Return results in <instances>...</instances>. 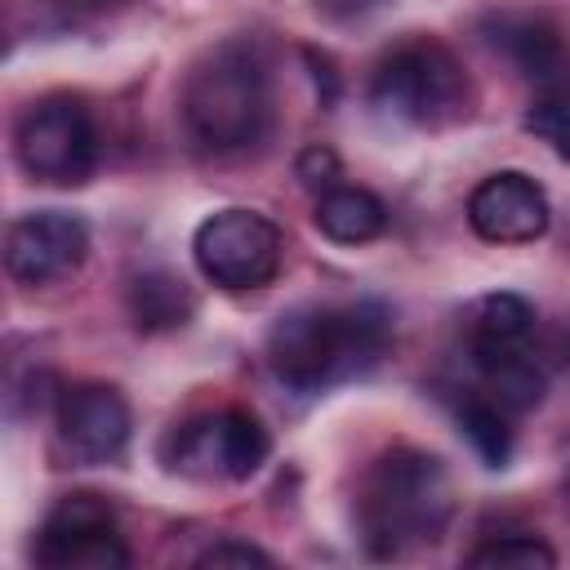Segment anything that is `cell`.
Segmentation results:
<instances>
[{
  "instance_id": "cell-1",
  "label": "cell",
  "mask_w": 570,
  "mask_h": 570,
  "mask_svg": "<svg viewBox=\"0 0 570 570\" xmlns=\"http://www.w3.org/2000/svg\"><path fill=\"white\" fill-rule=\"evenodd\" d=\"M392 321L379 303H303L267 330V365L294 392H321L383 361Z\"/></svg>"
},
{
  "instance_id": "cell-2",
  "label": "cell",
  "mask_w": 570,
  "mask_h": 570,
  "mask_svg": "<svg viewBox=\"0 0 570 570\" xmlns=\"http://www.w3.org/2000/svg\"><path fill=\"white\" fill-rule=\"evenodd\" d=\"M454 485L436 454L414 445L383 450L356 485V530L374 557H405L445 534Z\"/></svg>"
},
{
  "instance_id": "cell-3",
  "label": "cell",
  "mask_w": 570,
  "mask_h": 570,
  "mask_svg": "<svg viewBox=\"0 0 570 570\" xmlns=\"http://www.w3.org/2000/svg\"><path fill=\"white\" fill-rule=\"evenodd\" d=\"M178 111L200 151H249L272 134V71L254 40H223L183 80Z\"/></svg>"
},
{
  "instance_id": "cell-4",
  "label": "cell",
  "mask_w": 570,
  "mask_h": 570,
  "mask_svg": "<svg viewBox=\"0 0 570 570\" xmlns=\"http://www.w3.org/2000/svg\"><path fill=\"white\" fill-rule=\"evenodd\" d=\"M370 102L379 116L410 129H441L468 116L472 85L463 62L441 40H405L387 49L370 76Z\"/></svg>"
},
{
  "instance_id": "cell-5",
  "label": "cell",
  "mask_w": 570,
  "mask_h": 570,
  "mask_svg": "<svg viewBox=\"0 0 570 570\" xmlns=\"http://www.w3.org/2000/svg\"><path fill=\"white\" fill-rule=\"evenodd\" d=\"M272 454L267 428L245 410H205L183 419L165 441L160 459L187 481H249Z\"/></svg>"
},
{
  "instance_id": "cell-6",
  "label": "cell",
  "mask_w": 570,
  "mask_h": 570,
  "mask_svg": "<svg viewBox=\"0 0 570 570\" xmlns=\"http://www.w3.org/2000/svg\"><path fill=\"white\" fill-rule=\"evenodd\" d=\"M13 151H18V165L36 183L80 187L98 165V129H94L89 107L67 94H49L31 102L18 116Z\"/></svg>"
},
{
  "instance_id": "cell-7",
  "label": "cell",
  "mask_w": 570,
  "mask_h": 570,
  "mask_svg": "<svg viewBox=\"0 0 570 570\" xmlns=\"http://www.w3.org/2000/svg\"><path fill=\"white\" fill-rule=\"evenodd\" d=\"M281 232L272 218H263L258 209H218L209 214L196 236H191V254L205 281H214L218 289H258L281 272Z\"/></svg>"
},
{
  "instance_id": "cell-8",
  "label": "cell",
  "mask_w": 570,
  "mask_h": 570,
  "mask_svg": "<svg viewBox=\"0 0 570 570\" xmlns=\"http://www.w3.org/2000/svg\"><path fill=\"white\" fill-rule=\"evenodd\" d=\"M31 557L49 570H125L129 566V548L120 539L116 508L89 490L62 494L45 512Z\"/></svg>"
},
{
  "instance_id": "cell-9",
  "label": "cell",
  "mask_w": 570,
  "mask_h": 570,
  "mask_svg": "<svg viewBox=\"0 0 570 570\" xmlns=\"http://www.w3.org/2000/svg\"><path fill=\"white\" fill-rule=\"evenodd\" d=\"M89 254V227L67 209H36L9 223L4 236V272L18 285H53L67 281Z\"/></svg>"
},
{
  "instance_id": "cell-10",
  "label": "cell",
  "mask_w": 570,
  "mask_h": 570,
  "mask_svg": "<svg viewBox=\"0 0 570 570\" xmlns=\"http://www.w3.org/2000/svg\"><path fill=\"white\" fill-rule=\"evenodd\" d=\"M129 401L107 383L58 392V445L76 463H111L129 445Z\"/></svg>"
},
{
  "instance_id": "cell-11",
  "label": "cell",
  "mask_w": 570,
  "mask_h": 570,
  "mask_svg": "<svg viewBox=\"0 0 570 570\" xmlns=\"http://www.w3.org/2000/svg\"><path fill=\"white\" fill-rule=\"evenodd\" d=\"M548 196L543 187L521 169H499L481 178L468 196V223L481 240L494 245H525L548 232Z\"/></svg>"
},
{
  "instance_id": "cell-12",
  "label": "cell",
  "mask_w": 570,
  "mask_h": 570,
  "mask_svg": "<svg viewBox=\"0 0 570 570\" xmlns=\"http://www.w3.org/2000/svg\"><path fill=\"white\" fill-rule=\"evenodd\" d=\"M481 36L494 53H503L517 76L548 89H570V53L561 45V31L543 13L525 9H494L481 18Z\"/></svg>"
},
{
  "instance_id": "cell-13",
  "label": "cell",
  "mask_w": 570,
  "mask_h": 570,
  "mask_svg": "<svg viewBox=\"0 0 570 570\" xmlns=\"http://www.w3.org/2000/svg\"><path fill=\"white\" fill-rule=\"evenodd\" d=\"M530 334H534V307L521 294H485L468 316V356L476 365L521 352L530 347Z\"/></svg>"
},
{
  "instance_id": "cell-14",
  "label": "cell",
  "mask_w": 570,
  "mask_h": 570,
  "mask_svg": "<svg viewBox=\"0 0 570 570\" xmlns=\"http://www.w3.org/2000/svg\"><path fill=\"white\" fill-rule=\"evenodd\" d=\"M316 232L330 236L334 245H365L374 236H383L387 227V205L365 191V187H343L334 183L330 191H321L316 200Z\"/></svg>"
},
{
  "instance_id": "cell-15",
  "label": "cell",
  "mask_w": 570,
  "mask_h": 570,
  "mask_svg": "<svg viewBox=\"0 0 570 570\" xmlns=\"http://www.w3.org/2000/svg\"><path fill=\"white\" fill-rule=\"evenodd\" d=\"M476 374L485 383V396L499 401L508 414L534 410L543 401V392H548V374H543L539 356H530V347L494 356V361H476Z\"/></svg>"
},
{
  "instance_id": "cell-16",
  "label": "cell",
  "mask_w": 570,
  "mask_h": 570,
  "mask_svg": "<svg viewBox=\"0 0 570 570\" xmlns=\"http://www.w3.org/2000/svg\"><path fill=\"white\" fill-rule=\"evenodd\" d=\"M191 294L178 276L169 272H142L134 276L129 285V312H134V325L156 334V330H178L187 316H191Z\"/></svg>"
},
{
  "instance_id": "cell-17",
  "label": "cell",
  "mask_w": 570,
  "mask_h": 570,
  "mask_svg": "<svg viewBox=\"0 0 570 570\" xmlns=\"http://www.w3.org/2000/svg\"><path fill=\"white\" fill-rule=\"evenodd\" d=\"M459 432L468 436V445L476 450V459L485 468H503L512 459V428H508V410L499 401H490L485 392H472L459 405Z\"/></svg>"
},
{
  "instance_id": "cell-18",
  "label": "cell",
  "mask_w": 570,
  "mask_h": 570,
  "mask_svg": "<svg viewBox=\"0 0 570 570\" xmlns=\"http://www.w3.org/2000/svg\"><path fill=\"white\" fill-rule=\"evenodd\" d=\"M468 566H521V570H534V566H557V552L539 534L512 530V534H494V539L476 543L468 552Z\"/></svg>"
},
{
  "instance_id": "cell-19",
  "label": "cell",
  "mask_w": 570,
  "mask_h": 570,
  "mask_svg": "<svg viewBox=\"0 0 570 570\" xmlns=\"http://www.w3.org/2000/svg\"><path fill=\"white\" fill-rule=\"evenodd\" d=\"M525 129L539 134L561 160H570V89H548L530 102Z\"/></svg>"
},
{
  "instance_id": "cell-20",
  "label": "cell",
  "mask_w": 570,
  "mask_h": 570,
  "mask_svg": "<svg viewBox=\"0 0 570 570\" xmlns=\"http://www.w3.org/2000/svg\"><path fill=\"white\" fill-rule=\"evenodd\" d=\"M196 566H200V570H223V566H272V557H267L263 548L245 543V539H218V543H209V548L196 557Z\"/></svg>"
},
{
  "instance_id": "cell-21",
  "label": "cell",
  "mask_w": 570,
  "mask_h": 570,
  "mask_svg": "<svg viewBox=\"0 0 570 570\" xmlns=\"http://www.w3.org/2000/svg\"><path fill=\"white\" fill-rule=\"evenodd\" d=\"M294 174H298L303 187H321V191H330L334 178H338V156H334L330 147H321V142H316V147H303Z\"/></svg>"
},
{
  "instance_id": "cell-22",
  "label": "cell",
  "mask_w": 570,
  "mask_h": 570,
  "mask_svg": "<svg viewBox=\"0 0 570 570\" xmlns=\"http://www.w3.org/2000/svg\"><path fill=\"white\" fill-rule=\"evenodd\" d=\"M58 22H85V18H102L111 9H120L125 0H40Z\"/></svg>"
},
{
  "instance_id": "cell-23",
  "label": "cell",
  "mask_w": 570,
  "mask_h": 570,
  "mask_svg": "<svg viewBox=\"0 0 570 570\" xmlns=\"http://www.w3.org/2000/svg\"><path fill=\"white\" fill-rule=\"evenodd\" d=\"M312 4H316V13L330 18V22H356V18H365L370 9H379V0H312Z\"/></svg>"
},
{
  "instance_id": "cell-24",
  "label": "cell",
  "mask_w": 570,
  "mask_h": 570,
  "mask_svg": "<svg viewBox=\"0 0 570 570\" xmlns=\"http://www.w3.org/2000/svg\"><path fill=\"white\" fill-rule=\"evenodd\" d=\"M561 485H566V503H570V459H566V481Z\"/></svg>"
}]
</instances>
